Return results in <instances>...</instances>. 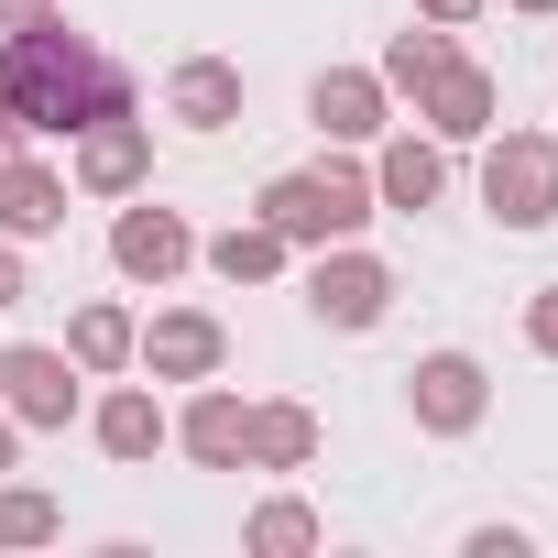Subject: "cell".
<instances>
[{
	"label": "cell",
	"instance_id": "12",
	"mask_svg": "<svg viewBox=\"0 0 558 558\" xmlns=\"http://www.w3.org/2000/svg\"><path fill=\"white\" fill-rule=\"evenodd\" d=\"M88 438L121 460V471H143L154 449H175V416H165V395H154V373L143 384H110L99 405H88Z\"/></svg>",
	"mask_w": 558,
	"mask_h": 558
},
{
	"label": "cell",
	"instance_id": "6",
	"mask_svg": "<svg viewBox=\"0 0 558 558\" xmlns=\"http://www.w3.org/2000/svg\"><path fill=\"white\" fill-rule=\"evenodd\" d=\"M132 373H154V384H208V373H230V329H219L208 307H154L143 340H132Z\"/></svg>",
	"mask_w": 558,
	"mask_h": 558
},
{
	"label": "cell",
	"instance_id": "22",
	"mask_svg": "<svg viewBox=\"0 0 558 558\" xmlns=\"http://www.w3.org/2000/svg\"><path fill=\"white\" fill-rule=\"evenodd\" d=\"M56 536H66V504L0 471V547H56Z\"/></svg>",
	"mask_w": 558,
	"mask_h": 558
},
{
	"label": "cell",
	"instance_id": "19",
	"mask_svg": "<svg viewBox=\"0 0 558 558\" xmlns=\"http://www.w3.org/2000/svg\"><path fill=\"white\" fill-rule=\"evenodd\" d=\"M318 460V405H252V471H307Z\"/></svg>",
	"mask_w": 558,
	"mask_h": 558
},
{
	"label": "cell",
	"instance_id": "27",
	"mask_svg": "<svg viewBox=\"0 0 558 558\" xmlns=\"http://www.w3.org/2000/svg\"><path fill=\"white\" fill-rule=\"evenodd\" d=\"M45 12H66V0H0V34H23V23H45Z\"/></svg>",
	"mask_w": 558,
	"mask_h": 558
},
{
	"label": "cell",
	"instance_id": "17",
	"mask_svg": "<svg viewBox=\"0 0 558 558\" xmlns=\"http://www.w3.org/2000/svg\"><path fill=\"white\" fill-rule=\"evenodd\" d=\"M197 263L219 274V286H274V274L296 263V241L274 230V219H230V230H208V241H197Z\"/></svg>",
	"mask_w": 558,
	"mask_h": 558
},
{
	"label": "cell",
	"instance_id": "18",
	"mask_svg": "<svg viewBox=\"0 0 558 558\" xmlns=\"http://www.w3.org/2000/svg\"><path fill=\"white\" fill-rule=\"evenodd\" d=\"M132 340H143V318H132L121 296H88V307L66 318V362H77L88 384H110V373H132Z\"/></svg>",
	"mask_w": 558,
	"mask_h": 558
},
{
	"label": "cell",
	"instance_id": "10",
	"mask_svg": "<svg viewBox=\"0 0 558 558\" xmlns=\"http://www.w3.org/2000/svg\"><path fill=\"white\" fill-rule=\"evenodd\" d=\"M493 110H504V88H493L471 56H449V66L416 88V132H438L449 154H460V143H482V132H493Z\"/></svg>",
	"mask_w": 558,
	"mask_h": 558
},
{
	"label": "cell",
	"instance_id": "15",
	"mask_svg": "<svg viewBox=\"0 0 558 558\" xmlns=\"http://www.w3.org/2000/svg\"><path fill=\"white\" fill-rule=\"evenodd\" d=\"M165 121H186V132H241V66H230V56H186V66L165 77Z\"/></svg>",
	"mask_w": 558,
	"mask_h": 558
},
{
	"label": "cell",
	"instance_id": "4",
	"mask_svg": "<svg viewBox=\"0 0 558 558\" xmlns=\"http://www.w3.org/2000/svg\"><path fill=\"white\" fill-rule=\"evenodd\" d=\"M384 307H395V263H384V252L329 241V252L307 263V318H318V329H384Z\"/></svg>",
	"mask_w": 558,
	"mask_h": 558
},
{
	"label": "cell",
	"instance_id": "9",
	"mask_svg": "<svg viewBox=\"0 0 558 558\" xmlns=\"http://www.w3.org/2000/svg\"><path fill=\"white\" fill-rule=\"evenodd\" d=\"M307 121H318L340 154H362V143L395 132V88H384L373 66H318V77H307Z\"/></svg>",
	"mask_w": 558,
	"mask_h": 558
},
{
	"label": "cell",
	"instance_id": "7",
	"mask_svg": "<svg viewBox=\"0 0 558 558\" xmlns=\"http://www.w3.org/2000/svg\"><path fill=\"white\" fill-rule=\"evenodd\" d=\"M405 416H416L427 438H471V427L493 416V373H482L471 351H427V362L405 373Z\"/></svg>",
	"mask_w": 558,
	"mask_h": 558
},
{
	"label": "cell",
	"instance_id": "13",
	"mask_svg": "<svg viewBox=\"0 0 558 558\" xmlns=\"http://www.w3.org/2000/svg\"><path fill=\"white\" fill-rule=\"evenodd\" d=\"M175 449H186L197 471H252V405L208 373V384L186 395V416H175Z\"/></svg>",
	"mask_w": 558,
	"mask_h": 558
},
{
	"label": "cell",
	"instance_id": "2",
	"mask_svg": "<svg viewBox=\"0 0 558 558\" xmlns=\"http://www.w3.org/2000/svg\"><path fill=\"white\" fill-rule=\"evenodd\" d=\"M252 219H274L296 252H329V241H362V230L384 219V197H373V165L329 154V165H296V175H274Z\"/></svg>",
	"mask_w": 558,
	"mask_h": 558
},
{
	"label": "cell",
	"instance_id": "21",
	"mask_svg": "<svg viewBox=\"0 0 558 558\" xmlns=\"http://www.w3.org/2000/svg\"><path fill=\"white\" fill-rule=\"evenodd\" d=\"M449 56H460V45H449V23H416V34H395V45H384V66H373V77H384L395 99H416Z\"/></svg>",
	"mask_w": 558,
	"mask_h": 558
},
{
	"label": "cell",
	"instance_id": "25",
	"mask_svg": "<svg viewBox=\"0 0 558 558\" xmlns=\"http://www.w3.org/2000/svg\"><path fill=\"white\" fill-rule=\"evenodd\" d=\"M471 558H525V525H471Z\"/></svg>",
	"mask_w": 558,
	"mask_h": 558
},
{
	"label": "cell",
	"instance_id": "14",
	"mask_svg": "<svg viewBox=\"0 0 558 558\" xmlns=\"http://www.w3.org/2000/svg\"><path fill=\"white\" fill-rule=\"evenodd\" d=\"M373 197L405 208V219L438 208V197H449V143H438V132H384V143H373Z\"/></svg>",
	"mask_w": 558,
	"mask_h": 558
},
{
	"label": "cell",
	"instance_id": "28",
	"mask_svg": "<svg viewBox=\"0 0 558 558\" xmlns=\"http://www.w3.org/2000/svg\"><path fill=\"white\" fill-rule=\"evenodd\" d=\"M23 143H34V132H23V121H12V110H0V165H12V154H23Z\"/></svg>",
	"mask_w": 558,
	"mask_h": 558
},
{
	"label": "cell",
	"instance_id": "23",
	"mask_svg": "<svg viewBox=\"0 0 558 558\" xmlns=\"http://www.w3.org/2000/svg\"><path fill=\"white\" fill-rule=\"evenodd\" d=\"M525 351H536V362H558V286H536V296H525Z\"/></svg>",
	"mask_w": 558,
	"mask_h": 558
},
{
	"label": "cell",
	"instance_id": "1",
	"mask_svg": "<svg viewBox=\"0 0 558 558\" xmlns=\"http://www.w3.org/2000/svg\"><path fill=\"white\" fill-rule=\"evenodd\" d=\"M0 110H12L23 132H88V121H121L132 110V66L99 45V34H77L66 12H45V23H23V34H0Z\"/></svg>",
	"mask_w": 558,
	"mask_h": 558
},
{
	"label": "cell",
	"instance_id": "26",
	"mask_svg": "<svg viewBox=\"0 0 558 558\" xmlns=\"http://www.w3.org/2000/svg\"><path fill=\"white\" fill-rule=\"evenodd\" d=\"M416 23H449L460 34V23H482V0H416Z\"/></svg>",
	"mask_w": 558,
	"mask_h": 558
},
{
	"label": "cell",
	"instance_id": "8",
	"mask_svg": "<svg viewBox=\"0 0 558 558\" xmlns=\"http://www.w3.org/2000/svg\"><path fill=\"white\" fill-rule=\"evenodd\" d=\"M186 263H197V230H186V208H154V197H132V208L110 219V274H121V286H175Z\"/></svg>",
	"mask_w": 558,
	"mask_h": 558
},
{
	"label": "cell",
	"instance_id": "5",
	"mask_svg": "<svg viewBox=\"0 0 558 558\" xmlns=\"http://www.w3.org/2000/svg\"><path fill=\"white\" fill-rule=\"evenodd\" d=\"M0 416L12 427H66V416H88V373L66 351H45V340L0 351Z\"/></svg>",
	"mask_w": 558,
	"mask_h": 558
},
{
	"label": "cell",
	"instance_id": "20",
	"mask_svg": "<svg viewBox=\"0 0 558 558\" xmlns=\"http://www.w3.org/2000/svg\"><path fill=\"white\" fill-rule=\"evenodd\" d=\"M329 525H318V504H296V493H274V504H252V525H241V547L252 558H307Z\"/></svg>",
	"mask_w": 558,
	"mask_h": 558
},
{
	"label": "cell",
	"instance_id": "29",
	"mask_svg": "<svg viewBox=\"0 0 558 558\" xmlns=\"http://www.w3.org/2000/svg\"><path fill=\"white\" fill-rule=\"evenodd\" d=\"M0 471H23V427L12 416H0Z\"/></svg>",
	"mask_w": 558,
	"mask_h": 558
},
{
	"label": "cell",
	"instance_id": "30",
	"mask_svg": "<svg viewBox=\"0 0 558 558\" xmlns=\"http://www.w3.org/2000/svg\"><path fill=\"white\" fill-rule=\"evenodd\" d=\"M514 12H525V23H547V12H558V0H514Z\"/></svg>",
	"mask_w": 558,
	"mask_h": 558
},
{
	"label": "cell",
	"instance_id": "11",
	"mask_svg": "<svg viewBox=\"0 0 558 558\" xmlns=\"http://www.w3.org/2000/svg\"><path fill=\"white\" fill-rule=\"evenodd\" d=\"M77 186L88 197H143L154 186V121H132V110L121 121H88L77 132Z\"/></svg>",
	"mask_w": 558,
	"mask_h": 558
},
{
	"label": "cell",
	"instance_id": "24",
	"mask_svg": "<svg viewBox=\"0 0 558 558\" xmlns=\"http://www.w3.org/2000/svg\"><path fill=\"white\" fill-rule=\"evenodd\" d=\"M23 296H34V274H23V241H0V318H12Z\"/></svg>",
	"mask_w": 558,
	"mask_h": 558
},
{
	"label": "cell",
	"instance_id": "3",
	"mask_svg": "<svg viewBox=\"0 0 558 558\" xmlns=\"http://www.w3.org/2000/svg\"><path fill=\"white\" fill-rule=\"evenodd\" d=\"M482 208L493 230H547L558 219V132H482Z\"/></svg>",
	"mask_w": 558,
	"mask_h": 558
},
{
	"label": "cell",
	"instance_id": "16",
	"mask_svg": "<svg viewBox=\"0 0 558 558\" xmlns=\"http://www.w3.org/2000/svg\"><path fill=\"white\" fill-rule=\"evenodd\" d=\"M56 230H66V175L12 154L0 165V241H56Z\"/></svg>",
	"mask_w": 558,
	"mask_h": 558
}]
</instances>
